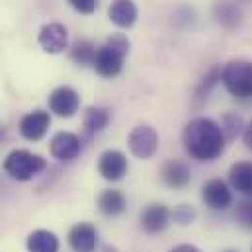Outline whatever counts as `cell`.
<instances>
[{"instance_id": "1", "label": "cell", "mask_w": 252, "mask_h": 252, "mask_svg": "<svg viewBox=\"0 0 252 252\" xmlns=\"http://www.w3.org/2000/svg\"><path fill=\"white\" fill-rule=\"evenodd\" d=\"M182 143L191 158L199 162H213L223 155L227 139L215 120L193 118L182 131Z\"/></svg>"}, {"instance_id": "2", "label": "cell", "mask_w": 252, "mask_h": 252, "mask_svg": "<svg viewBox=\"0 0 252 252\" xmlns=\"http://www.w3.org/2000/svg\"><path fill=\"white\" fill-rule=\"evenodd\" d=\"M221 82L225 84L227 92L237 100H251L252 98V61L247 59H233L223 66Z\"/></svg>"}, {"instance_id": "3", "label": "cell", "mask_w": 252, "mask_h": 252, "mask_svg": "<svg viewBox=\"0 0 252 252\" xmlns=\"http://www.w3.org/2000/svg\"><path fill=\"white\" fill-rule=\"evenodd\" d=\"M45 168H47V160L41 155H35V153L24 151V149L12 151L4 160V170L14 180H20V182L32 180L33 176L41 174Z\"/></svg>"}, {"instance_id": "4", "label": "cell", "mask_w": 252, "mask_h": 252, "mask_svg": "<svg viewBox=\"0 0 252 252\" xmlns=\"http://www.w3.org/2000/svg\"><path fill=\"white\" fill-rule=\"evenodd\" d=\"M127 145H129V151H131L137 158L147 160V158H151V157L157 153V149H158V133L151 126H137L129 133Z\"/></svg>"}, {"instance_id": "5", "label": "cell", "mask_w": 252, "mask_h": 252, "mask_svg": "<svg viewBox=\"0 0 252 252\" xmlns=\"http://www.w3.org/2000/svg\"><path fill=\"white\" fill-rule=\"evenodd\" d=\"M201 199L209 209H227L233 205V188L221 178H211L201 188Z\"/></svg>"}, {"instance_id": "6", "label": "cell", "mask_w": 252, "mask_h": 252, "mask_svg": "<svg viewBox=\"0 0 252 252\" xmlns=\"http://www.w3.org/2000/svg\"><path fill=\"white\" fill-rule=\"evenodd\" d=\"M129 170V162H127V157L118 151V149H108L100 155L98 158V172L104 180L108 182H118L122 180Z\"/></svg>"}, {"instance_id": "7", "label": "cell", "mask_w": 252, "mask_h": 252, "mask_svg": "<svg viewBox=\"0 0 252 252\" xmlns=\"http://www.w3.org/2000/svg\"><path fill=\"white\" fill-rule=\"evenodd\" d=\"M49 110L59 118H72L80 108V96L70 86H59L55 88L47 98Z\"/></svg>"}, {"instance_id": "8", "label": "cell", "mask_w": 252, "mask_h": 252, "mask_svg": "<svg viewBox=\"0 0 252 252\" xmlns=\"http://www.w3.org/2000/svg\"><path fill=\"white\" fill-rule=\"evenodd\" d=\"M172 213L164 203H149L141 211V227L149 235H158L170 225Z\"/></svg>"}, {"instance_id": "9", "label": "cell", "mask_w": 252, "mask_h": 252, "mask_svg": "<svg viewBox=\"0 0 252 252\" xmlns=\"http://www.w3.org/2000/svg\"><path fill=\"white\" fill-rule=\"evenodd\" d=\"M49 151H51L53 158L68 162V160H74V158L80 155L82 143H80L78 135H74V133H70V131H61V133H57V135L51 139Z\"/></svg>"}, {"instance_id": "10", "label": "cell", "mask_w": 252, "mask_h": 252, "mask_svg": "<svg viewBox=\"0 0 252 252\" xmlns=\"http://www.w3.org/2000/svg\"><path fill=\"white\" fill-rule=\"evenodd\" d=\"M39 45L45 53H63L68 45V32L63 24H57V22H51V24H45L39 32Z\"/></svg>"}, {"instance_id": "11", "label": "cell", "mask_w": 252, "mask_h": 252, "mask_svg": "<svg viewBox=\"0 0 252 252\" xmlns=\"http://www.w3.org/2000/svg\"><path fill=\"white\" fill-rule=\"evenodd\" d=\"M49 126H51L49 114L43 112V110H33V112H30V114H26L22 118V122H20V133L28 141H39L49 131Z\"/></svg>"}, {"instance_id": "12", "label": "cell", "mask_w": 252, "mask_h": 252, "mask_svg": "<svg viewBox=\"0 0 252 252\" xmlns=\"http://www.w3.org/2000/svg\"><path fill=\"white\" fill-rule=\"evenodd\" d=\"M124 59H126V55H122L120 51H116V49H112L110 45L104 43V47H100L98 53H96L94 68H96V72H98L100 76H104V78H114V76H118V74L122 72V68H124Z\"/></svg>"}, {"instance_id": "13", "label": "cell", "mask_w": 252, "mask_h": 252, "mask_svg": "<svg viewBox=\"0 0 252 252\" xmlns=\"http://www.w3.org/2000/svg\"><path fill=\"white\" fill-rule=\"evenodd\" d=\"M68 245L74 252H92L98 245V231L90 223H78L68 233Z\"/></svg>"}, {"instance_id": "14", "label": "cell", "mask_w": 252, "mask_h": 252, "mask_svg": "<svg viewBox=\"0 0 252 252\" xmlns=\"http://www.w3.org/2000/svg\"><path fill=\"white\" fill-rule=\"evenodd\" d=\"M160 178L162 182L172 189H182L186 188L191 180V170L186 162L182 160H168L162 164L160 170Z\"/></svg>"}, {"instance_id": "15", "label": "cell", "mask_w": 252, "mask_h": 252, "mask_svg": "<svg viewBox=\"0 0 252 252\" xmlns=\"http://www.w3.org/2000/svg\"><path fill=\"white\" fill-rule=\"evenodd\" d=\"M110 120H112V112L108 108H102V106L86 108L84 116H82V127H84L86 137H94V135L102 133L108 127Z\"/></svg>"}, {"instance_id": "16", "label": "cell", "mask_w": 252, "mask_h": 252, "mask_svg": "<svg viewBox=\"0 0 252 252\" xmlns=\"http://www.w3.org/2000/svg\"><path fill=\"white\" fill-rule=\"evenodd\" d=\"M229 184L239 193L252 197V162L241 160L229 168Z\"/></svg>"}, {"instance_id": "17", "label": "cell", "mask_w": 252, "mask_h": 252, "mask_svg": "<svg viewBox=\"0 0 252 252\" xmlns=\"http://www.w3.org/2000/svg\"><path fill=\"white\" fill-rule=\"evenodd\" d=\"M108 14H110V20L118 28H124V30L131 28L137 22V16H139L137 6H135L133 0H114Z\"/></svg>"}, {"instance_id": "18", "label": "cell", "mask_w": 252, "mask_h": 252, "mask_svg": "<svg viewBox=\"0 0 252 252\" xmlns=\"http://www.w3.org/2000/svg\"><path fill=\"white\" fill-rule=\"evenodd\" d=\"M126 205H127L126 195L122 191H118V189H106L98 197V209L104 215H108V217H116V215L124 213L126 211Z\"/></svg>"}, {"instance_id": "19", "label": "cell", "mask_w": 252, "mask_h": 252, "mask_svg": "<svg viewBox=\"0 0 252 252\" xmlns=\"http://www.w3.org/2000/svg\"><path fill=\"white\" fill-rule=\"evenodd\" d=\"M28 252H57L59 251V239L45 229H37L28 237Z\"/></svg>"}, {"instance_id": "20", "label": "cell", "mask_w": 252, "mask_h": 252, "mask_svg": "<svg viewBox=\"0 0 252 252\" xmlns=\"http://www.w3.org/2000/svg\"><path fill=\"white\" fill-rule=\"evenodd\" d=\"M213 16L217 20V24H221L225 30H235L241 26V10L237 8V4L233 2H219L213 10Z\"/></svg>"}, {"instance_id": "21", "label": "cell", "mask_w": 252, "mask_h": 252, "mask_svg": "<svg viewBox=\"0 0 252 252\" xmlns=\"http://www.w3.org/2000/svg\"><path fill=\"white\" fill-rule=\"evenodd\" d=\"M98 49L88 41V39H78L72 49H70V59L78 66H94V59H96Z\"/></svg>"}, {"instance_id": "22", "label": "cell", "mask_w": 252, "mask_h": 252, "mask_svg": "<svg viewBox=\"0 0 252 252\" xmlns=\"http://www.w3.org/2000/svg\"><path fill=\"white\" fill-rule=\"evenodd\" d=\"M221 131H223L227 141H235L241 135V131H245L243 116H239L237 112H227L221 118Z\"/></svg>"}, {"instance_id": "23", "label": "cell", "mask_w": 252, "mask_h": 252, "mask_svg": "<svg viewBox=\"0 0 252 252\" xmlns=\"http://www.w3.org/2000/svg\"><path fill=\"white\" fill-rule=\"evenodd\" d=\"M221 74H223V68L221 66H213L205 76H203V80L199 82V86L195 88V102H201V100H205L207 98V94L221 82Z\"/></svg>"}, {"instance_id": "24", "label": "cell", "mask_w": 252, "mask_h": 252, "mask_svg": "<svg viewBox=\"0 0 252 252\" xmlns=\"http://www.w3.org/2000/svg\"><path fill=\"white\" fill-rule=\"evenodd\" d=\"M170 213H172L174 223H178V225H189V223H193V219H195V209H193L191 205H188V203L176 205L174 211H170Z\"/></svg>"}, {"instance_id": "25", "label": "cell", "mask_w": 252, "mask_h": 252, "mask_svg": "<svg viewBox=\"0 0 252 252\" xmlns=\"http://www.w3.org/2000/svg\"><path fill=\"white\" fill-rule=\"evenodd\" d=\"M235 219H237L243 227L252 229V197L249 201H243V203L237 205V209H235Z\"/></svg>"}, {"instance_id": "26", "label": "cell", "mask_w": 252, "mask_h": 252, "mask_svg": "<svg viewBox=\"0 0 252 252\" xmlns=\"http://www.w3.org/2000/svg\"><path fill=\"white\" fill-rule=\"evenodd\" d=\"M106 45H110L112 49H116V51H120L122 55H126L129 53V49H131V41L127 39L126 33H112L108 39H106Z\"/></svg>"}, {"instance_id": "27", "label": "cell", "mask_w": 252, "mask_h": 252, "mask_svg": "<svg viewBox=\"0 0 252 252\" xmlns=\"http://www.w3.org/2000/svg\"><path fill=\"white\" fill-rule=\"evenodd\" d=\"M76 12L80 14H92L98 8V0H66Z\"/></svg>"}, {"instance_id": "28", "label": "cell", "mask_w": 252, "mask_h": 252, "mask_svg": "<svg viewBox=\"0 0 252 252\" xmlns=\"http://www.w3.org/2000/svg\"><path fill=\"white\" fill-rule=\"evenodd\" d=\"M243 139H245V145L247 149L252 151V120L245 126V131H243Z\"/></svg>"}, {"instance_id": "29", "label": "cell", "mask_w": 252, "mask_h": 252, "mask_svg": "<svg viewBox=\"0 0 252 252\" xmlns=\"http://www.w3.org/2000/svg\"><path fill=\"white\" fill-rule=\"evenodd\" d=\"M170 252H201L195 245H188V243H184V245H176L174 249H170Z\"/></svg>"}, {"instance_id": "30", "label": "cell", "mask_w": 252, "mask_h": 252, "mask_svg": "<svg viewBox=\"0 0 252 252\" xmlns=\"http://www.w3.org/2000/svg\"><path fill=\"white\" fill-rule=\"evenodd\" d=\"M4 137V127H0V139Z\"/></svg>"}, {"instance_id": "31", "label": "cell", "mask_w": 252, "mask_h": 252, "mask_svg": "<svg viewBox=\"0 0 252 252\" xmlns=\"http://www.w3.org/2000/svg\"><path fill=\"white\" fill-rule=\"evenodd\" d=\"M225 252H237V251H225Z\"/></svg>"}, {"instance_id": "32", "label": "cell", "mask_w": 252, "mask_h": 252, "mask_svg": "<svg viewBox=\"0 0 252 252\" xmlns=\"http://www.w3.org/2000/svg\"><path fill=\"white\" fill-rule=\"evenodd\" d=\"M239 2H247V0H239Z\"/></svg>"}]
</instances>
